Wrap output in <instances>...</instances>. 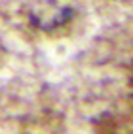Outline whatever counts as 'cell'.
<instances>
[{
	"instance_id": "cell-1",
	"label": "cell",
	"mask_w": 133,
	"mask_h": 134,
	"mask_svg": "<svg viewBox=\"0 0 133 134\" xmlns=\"http://www.w3.org/2000/svg\"><path fill=\"white\" fill-rule=\"evenodd\" d=\"M131 89H133V72H131Z\"/></svg>"
}]
</instances>
